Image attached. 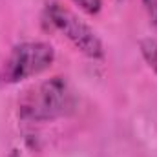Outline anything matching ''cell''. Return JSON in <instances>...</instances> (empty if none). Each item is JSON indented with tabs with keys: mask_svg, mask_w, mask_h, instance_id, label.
<instances>
[{
	"mask_svg": "<svg viewBox=\"0 0 157 157\" xmlns=\"http://www.w3.org/2000/svg\"><path fill=\"white\" fill-rule=\"evenodd\" d=\"M42 20L49 29L62 35L86 59L90 60L104 59L106 49H104L101 37L97 35V31L62 2L48 0L42 9Z\"/></svg>",
	"mask_w": 157,
	"mask_h": 157,
	"instance_id": "7a4b0ae2",
	"label": "cell"
},
{
	"mask_svg": "<svg viewBox=\"0 0 157 157\" xmlns=\"http://www.w3.org/2000/svg\"><path fill=\"white\" fill-rule=\"evenodd\" d=\"M77 108V93L66 77L44 78L24 90L17 102V115L28 124H44L68 117Z\"/></svg>",
	"mask_w": 157,
	"mask_h": 157,
	"instance_id": "6da1fadb",
	"label": "cell"
},
{
	"mask_svg": "<svg viewBox=\"0 0 157 157\" xmlns=\"http://www.w3.org/2000/svg\"><path fill=\"white\" fill-rule=\"evenodd\" d=\"M57 59L55 48L44 40H24L11 48L6 57L0 78L6 84H18L26 78H33L48 71Z\"/></svg>",
	"mask_w": 157,
	"mask_h": 157,
	"instance_id": "3957f363",
	"label": "cell"
},
{
	"mask_svg": "<svg viewBox=\"0 0 157 157\" xmlns=\"http://www.w3.org/2000/svg\"><path fill=\"white\" fill-rule=\"evenodd\" d=\"M139 51H141V57L144 59L146 66L154 71V75L157 77V40L148 37V39H143L139 42Z\"/></svg>",
	"mask_w": 157,
	"mask_h": 157,
	"instance_id": "277c9868",
	"label": "cell"
},
{
	"mask_svg": "<svg viewBox=\"0 0 157 157\" xmlns=\"http://www.w3.org/2000/svg\"><path fill=\"white\" fill-rule=\"evenodd\" d=\"M71 2L77 6L82 13H86L90 17L99 15L101 9H102V0H71Z\"/></svg>",
	"mask_w": 157,
	"mask_h": 157,
	"instance_id": "5b68a950",
	"label": "cell"
},
{
	"mask_svg": "<svg viewBox=\"0 0 157 157\" xmlns=\"http://www.w3.org/2000/svg\"><path fill=\"white\" fill-rule=\"evenodd\" d=\"M7 157H24V154H22L18 148H11V152H9V155Z\"/></svg>",
	"mask_w": 157,
	"mask_h": 157,
	"instance_id": "52a82bcc",
	"label": "cell"
},
{
	"mask_svg": "<svg viewBox=\"0 0 157 157\" xmlns=\"http://www.w3.org/2000/svg\"><path fill=\"white\" fill-rule=\"evenodd\" d=\"M141 2H143L144 13L150 20V24L157 29V0H141Z\"/></svg>",
	"mask_w": 157,
	"mask_h": 157,
	"instance_id": "8992f818",
	"label": "cell"
}]
</instances>
